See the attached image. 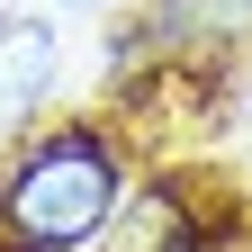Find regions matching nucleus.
Listing matches in <instances>:
<instances>
[{"label":"nucleus","instance_id":"nucleus-1","mask_svg":"<svg viewBox=\"0 0 252 252\" xmlns=\"http://www.w3.org/2000/svg\"><path fill=\"white\" fill-rule=\"evenodd\" d=\"M126 180H117V153L90 135V126H63L36 153H18L9 189H0V216H9L18 243L63 252V243H99V225L117 216Z\"/></svg>","mask_w":252,"mask_h":252},{"label":"nucleus","instance_id":"nucleus-2","mask_svg":"<svg viewBox=\"0 0 252 252\" xmlns=\"http://www.w3.org/2000/svg\"><path fill=\"white\" fill-rule=\"evenodd\" d=\"M45 81H54V27H36V18L0 27V117L36 108V99H45Z\"/></svg>","mask_w":252,"mask_h":252},{"label":"nucleus","instance_id":"nucleus-3","mask_svg":"<svg viewBox=\"0 0 252 252\" xmlns=\"http://www.w3.org/2000/svg\"><path fill=\"white\" fill-rule=\"evenodd\" d=\"M99 234H108L99 252H189V216H180V198L153 189V198H135L126 216H108Z\"/></svg>","mask_w":252,"mask_h":252},{"label":"nucleus","instance_id":"nucleus-4","mask_svg":"<svg viewBox=\"0 0 252 252\" xmlns=\"http://www.w3.org/2000/svg\"><path fill=\"white\" fill-rule=\"evenodd\" d=\"M72 9H90V0H72Z\"/></svg>","mask_w":252,"mask_h":252},{"label":"nucleus","instance_id":"nucleus-5","mask_svg":"<svg viewBox=\"0 0 252 252\" xmlns=\"http://www.w3.org/2000/svg\"><path fill=\"white\" fill-rule=\"evenodd\" d=\"M234 9H252V0H234Z\"/></svg>","mask_w":252,"mask_h":252}]
</instances>
